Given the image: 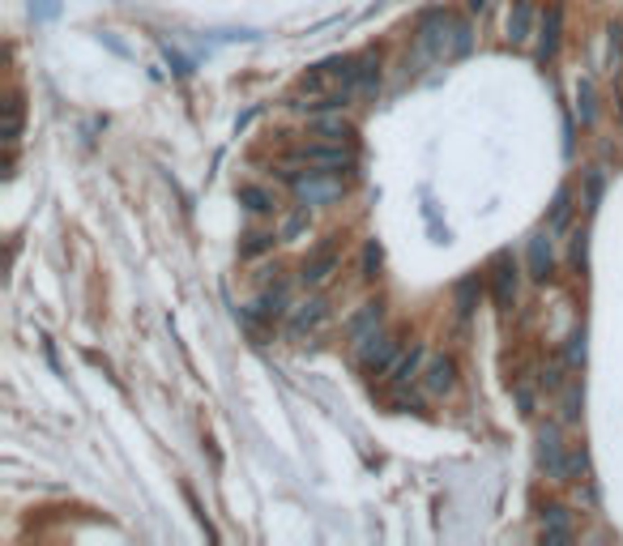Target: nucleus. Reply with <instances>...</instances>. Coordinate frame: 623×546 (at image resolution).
Returning a JSON list of instances; mask_svg holds the SVG:
<instances>
[{"mask_svg":"<svg viewBox=\"0 0 623 546\" xmlns=\"http://www.w3.org/2000/svg\"><path fill=\"white\" fill-rule=\"evenodd\" d=\"M564 482H590V452L581 449V444L568 449V478Z\"/></svg>","mask_w":623,"mask_h":546,"instance_id":"nucleus-23","label":"nucleus"},{"mask_svg":"<svg viewBox=\"0 0 623 546\" xmlns=\"http://www.w3.org/2000/svg\"><path fill=\"white\" fill-rule=\"evenodd\" d=\"M559 43H564V5H546L538 17V60L551 65L559 56Z\"/></svg>","mask_w":623,"mask_h":546,"instance_id":"nucleus-9","label":"nucleus"},{"mask_svg":"<svg viewBox=\"0 0 623 546\" xmlns=\"http://www.w3.org/2000/svg\"><path fill=\"white\" fill-rule=\"evenodd\" d=\"M538 9H534V0H512L509 17H504V39H509L512 48H525L529 39H534V22H538Z\"/></svg>","mask_w":623,"mask_h":546,"instance_id":"nucleus-10","label":"nucleus"},{"mask_svg":"<svg viewBox=\"0 0 623 546\" xmlns=\"http://www.w3.org/2000/svg\"><path fill=\"white\" fill-rule=\"evenodd\" d=\"M380 265H384V252H380L376 240H367V243H363V278H367V282L380 278Z\"/></svg>","mask_w":623,"mask_h":546,"instance_id":"nucleus-25","label":"nucleus"},{"mask_svg":"<svg viewBox=\"0 0 623 546\" xmlns=\"http://www.w3.org/2000/svg\"><path fill=\"white\" fill-rule=\"evenodd\" d=\"M325 321H329V304L321 299V295H312V299H303V304L291 307L286 329H291V338H308V333H316Z\"/></svg>","mask_w":623,"mask_h":546,"instance_id":"nucleus-11","label":"nucleus"},{"mask_svg":"<svg viewBox=\"0 0 623 546\" xmlns=\"http://www.w3.org/2000/svg\"><path fill=\"white\" fill-rule=\"evenodd\" d=\"M31 14L39 22H56L60 17V0H31Z\"/></svg>","mask_w":623,"mask_h":546,"instance_id":"nucleus-28","label":"nucleus"},{"mask_svg":"<svg viewBox=\"0 0 623 546\" xmlns=\"http://www.w3.org/2000/svg\"><path fill=\"white\" fill-rule=\"evenodd\" d=\"M585 240H590L585 231H576V235H573V260H576V265H585Z\"/></svg>","mask_w":623,"mask_h":546,"instance_id":"nucleus-30","label":"nucleus"},{"mask_svg":"<svg viewBox=\"0 0 623 546\" xmlns=\"http://www.w3.org/2000/svg\"><path fill=\"white\" fill-rule=\"evenodd\" d=\"M525 269H529L534 282H546V278L555 273V243H551V226L538 231V235L529 240V248H525Z\"/></svg>","mask_w":623,"mask_h":546,"instance_id":"nucleus-12","label":"nucleus"},{"mask_svg":"<svg viewBox=\"0 0 623 546\" xmlns=\"http://www.w3.org/2000/svg\"><path fill=\"white\" fill-rule=\"evenodd\" d=\"M402 350H406V341L397 338V333H384V329H380L376 338L359 346V368H363V376H389V368H393L397 359H402Z\"/></svg>","mask_w":623,"mask_h":546,"instance_id":"nucleus-6","label":"nucleus"},{"mask_svg":"<svg viewBox=\"0 0 623 546\" xmlns=\"http://www.w3.org/2000/svg\"><path fill=\"white\" fill-rule=\"evenodd\" d=\"M487 5H492V0H465V9H470V14H483Z\"/></svg>","mask_w":623,"mask_h":546,"instance_id":"nucleus-32","label":"nucleus"},{"mask_svg":"<svg viewBox=\"0 0 623 546\" xmlns=\"http://www.w3.org/2000/svg\"><path fill=\"white\" fill-rule=\"evenodd\" d=\"M282 235H274V231H248L244 243H239V257L244 260H257L265 257V252H274V243H278Z\"/></svg>","mask_w":623,"mask_h":546,"instance_id":"nucleus-20","label":"nucleus"},{"mask_svg":"<svg viewBox=\"0 0 623 546\" xmlns=\"http://www.w3.org/2000/svg\"><path fill=\"white\" fill-rule=\"evenodd\" d=\"M380 324H384V307L380 304H363L355 312V321H350V346L359 350L363 341H372L380 333Z\"/></svg>","mask_w":623,"mask_h":546,"instance_id":"nucleus-17","label":"nucleus"},{"mask_svg":"<svg viewBox=\"0 0 623 546\" xmlns=\"http://www.w3.org/2000/svg\"><path fill=\"white\" fill-rule=\"evenodd\" d=\"M483 287H487V282L478 278V269H474V273H465V278H461L457 287H453V307H457V321H461V324H465V321H470V316L478 312Z\"/></svg>","mask_w":623,"mask_h":546,"instance_id":"nucleus-15","label":"nucleus"},{"mask_svg":"<svg viewBox=\"0 0 623 546\" xmlns=\"http://www.w3.org/2000/svg\"><path fill=\"white\" fill-rule=\"evenodd\" d=\"M167 60H171V68H176L180 77H188V73H193V60H184V56H180L176 48H167Z\"/></svg>","mask_w":623,"mask_h":546,"instance_id":"nucleus-29","label":"nucleus"},{"mask_svg":"<svg viewBox=\"0 0 623 546\" xmlns=\"http://www.w3.org/2000/svg\"><path fill=\"white\" fill-rule=\"evenodd\" d=\"M457 359L453 354H431L423 363V376H419V385H423L427 397H448L453 388H457Z\"/></svg>","mask_w":623,"mask_h":546,"instance_id":"nucleus-8","label":"nucleus"},{"mask_svg":"<svg viewBox=\"0 0 623 546\" xmlns=\"http://www.w3.org/2000/svg\"><path fill=\"white\" fill-rule=\"evenodd\" d=\"M538 469L551 482L568 478V444H564L559 423H542V427H538Z\"/></svg>","mask_w":623,"mask_h":546,"instance_id":"nucleus-7","label":"nucleus"},{"mask_svg":"<svg viewBox=\"0 0 623 546\" xmlns=\"http://www.w3.org/2000/svg\"><path fill=\"white\" fill-rule=\"evenodd\" d=\"M291 316V287L286 282H274V287H265L257 295V304L252 307H239V321L257 333V329H274L278 321Z\"/></svg>","mask_w":623,"mask_h":546,"instance_id":"nucleus-4","label":"nucleus"},{"mask_svg":"<svg viewBox=\"0 0 623 546\" xmlns=\"http://www.w3.org/2000/svg\"><path fill=\"white\" fill-rule=\"evenodd\" d=\"M312 129H316V137H325V141H355V129L342 120V112L312 115Z\"/></svg>","mask_w":623,"mask_h":546,"instance_id":"nucleus-18","label":"nucleus"},{"mask_svg":"<svg viewBox=\"0 0 623 546\" xmlns=\"http://www.w3.org/2000/svg\"><path fill=\"white\" fill-rule=\"evenodd\" d=\"M103 43H107V48H112V51H115V56H129V48H124V43H115L112 34H103Z\"/></svg>","mask_w":623,"mask_h":546,"instance_id":"nucleus-31","label":"nucleus"},{"mask_svg":"<svg viewBox=\"0 0 623 546\" xmlns=\"http://www.w3.org/2000/svg\"><path fill=\"white\" fill-rule=\"evenodd\" d=\"M487 287H492V299L500 312H512L517 307V290H521V265L512 260V252H495L492 265H487Z\"/></svg>","mask_w":623,"mask_h":546,"instance_id":"nucleus-5","label":"nucleus"},{"mask_svg":"<svg viewBox=\"0 0 623 546\" xmlns=\"http://www.w3.org/2000/svg\"><path fill=\"white\" fill-rule=\"evenodd\" d=\"M573 542V525H568V508L564 504H546L542 508V546Z\"/></svg>","mask_w":623,"mask_h":546,"instance_id":"nucleus-16","label":"nucleus"},{"mask_svg":"<svg viewBox=\"0 0 623 546\" xmlns=\"http://www.w3.org/2000/svg\"><path fill=\"white\" fill-rule=\"evenodd\" d=\"M423 363H427V350L419 346V341H411V346L402 350V359H397L393 368H389V385H393V388L414 385V380L423 376Z\"/></svg>","mask_w":623,"mask_h":546,"instance_id":"nucleus-14","label":"nucleus"},{"mask_svg":"<svg viewBox=\"0 0 623 546\" xmlns=\"http://www.w3.org/2000/svg\"><path fill=\"white\" fill-rule=\"evenodd\" d=\"M576 112H581V124L590 129L593 115H598V107H593V81L581 77V86H576Z\"/></svg>","mask_w":623,"mask_h":546,"instance_id":"nucleus-24","label":"nucleus"},{"mask_svg":"<svg viewBox=\"0 0 623 546\" xmlns=\"http://www.w3.org/2000/svg\"><path fill=\"white\" fill-rule=\"evenodd\" d=\"M602 193H607V171H602V167H590V171H585V209H598L602 205Z\"/></svg>","mask_w":623,"mask_h":546,"instance_id":"nucleus-22","label":"nucleus"},{"mask_svg":"<svg viewBox=\"0 0 623 546\" xmlns=\"http://www.w3.org/2000/svg\"><path fill=\"white\" fill-rule=\"evenodd\" d=\"M338 265H342V257H338V248L329 243V248H321L316 257L303 260V269H299V282H303V287H325L329 278L338 273Z\"/></svg>","mask_w":623,"mask_h":546,"instance_id":"nucleus-13","label":"nucleus"},{"mask_svg":"<svg viewBox=\"0 0 623 546\" xmlns=\"http://www.w3.org/2000/svg\"><path fill=\"white\" fill-rule=\"evenodd\" d=\"M282 176L291 179V188H295V196L303 205H338L346 196V184L338 171H321V167H303L299 171V162H286Z\"/></svg>","mask_w":623,"mask_h":546,"instance_id":"nucleus-2","label":"nucleus"},{"mask_svg":"<svg viewBox=\"0 0 623 546\" xmlns=\"http://www.w3.org/2000/svg\"><path fill=\"white\" fill-rule=\"evenodd\" d=\"M291 162H299V167H321V171H355L359 167V150H355V141H303L291 154Z\"/></svg>","mask_w":623,"mask_h":546,"instance_id":"nucleus-3","label":"nucleus"},{"mask_svg":"<svg viewBox=\"0 0 623 546\" xmlns=\"http://www.w3.org/2000/svg\"><path fill=\"white\" fill-rule=\"evenodd\" d=\"M474 48V34H470V22L453 17L448 9H427L414 26V51L423 60H461Z\"/></svg>","mask_w":623,"mask_h":546,"instance_id":"nucleus-1","label":"nucleus"},{"mask_svg":"<svg viewBox=\"0 0 623 546\" xmlns=\"http://www.w3.org/2000/svg\"><path fill=\"white\" fill-rule=\"evenodd\" d=\"M585 363V324L573 329V338H568V368H581Z\"/></svg>","mask_w":623,"mask_h":546,"instance_id":"nucleus-26","label":"nucleus"},{"mask_svg":"<svg viewBox=\"0 0 623 546\" xmlns=\"http://www.w3.org/2000/svg\"><path fill=\"white\" fill-rule=\"evenodd\" d=\"M564 418H568V423L581 418V385H576V380L564 388Z\"/></svg>","mask_w":623,"mask_h":546,"instance_id":"nucleus-27","label":"nucleus"},{"mask_svg":"<svg viewBox=\"0 0 623 546\" xmlns=\"http://www.w3.org/2000/svg\"><path fill=\"white\" fill-rule=\"evenodd\" d=\"M239 201H244L252 214H274V205H278V201H274V193H269V188H261V184H244V188H239Z\"/></svg>","mask_w":623,"mask_h":546,"instance_id":"nucleus-21","label":"nucleus"},{"mask_svg":"<svg viewBox=\"0 0 623 546\" xmlns=\"http://www.w3.org/2000/svg\"><path fill=\"white\" fill-rule=\"evenodd\" d=\"M568 223H573V188L564 184V188L555 193V201H551L546 226H551V235H559V231H568Z\"/></svg>","mask_w":623,"mask_h":546,"instance_id":"nucleus-19","label":"nucleus"}]
</instances>
